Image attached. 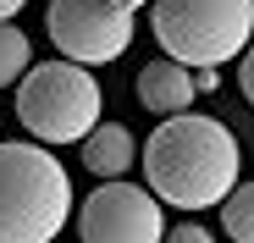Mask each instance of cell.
<instances>
[{"instance_id": "cell-9", "label": "cell", "mask_w": 254, "mask_h": 243, "mask_svg": "<svg viewBox=\"0 0 254 243\" xmlns=\"http://www.w3.org/2000/svg\"><path fill=\"white\" fill-rule=\"evenodd\" d=\"M33 66V39L17 22H0V89H17Z\"/></svg>"}, {"instance_id": "cell-7", "label": "cell", "mask_w": 254, "mask_h": 243, "mask_svg": "<svg viewBox=\"0 0 254 243\" xmlns=\"http://www.w3.org/2000/svg\"><path fill=\"white\" fill-rule=\"evenodd\" d=\"M193 100H199V89H193V72L188 66H177V61H149L144 72H138V105L149 111V116H188L193 111Z\"/></svg>"}, {"instance_id": "cell-4", "label": "cell", "mask_w": 254, "mask_h": 243, "mask_svg": "<svg viewBox=\"0 0 254 243\" xmlns=\"http://www.w3.org/2000/svg\"><path fill=\"white\" fill-rule=\"evenodd\" d=\"M100 111H105V89L89 66H72V61H33L28 77L17 83V122L28 144H83L100 127Z\"/></svg>"}, {"instance_id": "cell-6", "label": "cell", "mask_w": 254, "mask_h": 243, "mask_svg": "<svg viewBox=\"0 0 254 243\" xmlns=\"http://www.w3.org/2000/svg\"><path fill=\"white\" fill-rule=\"evenodd\" d=\"M83 243H166L160 199L138 182H100L77 210Z\"/></svg>"}, {"instance_id": "cell-2", "label": "cell", "mask_w": 254, "mask_h": 243, "mask_svg": "<svg viewBox=\"0 0 254 243\" xmlns=\"http://www.w3.org/2000/svg\"><path fill=\"white\" fill-rule=\"evenodd\" d=\"M72 216V172L45 144L0 138V243H56Z\"/></svg>"}, {"instance_id": "cell-5", "label": "cell", "mask_w": 254, "mask_h": 243, "mask_svg": "<svg viewBox=\"0 0 254 243\" xmlns=\"http://www.w3.org/2000/svg\"><path fill=\"white\" fill-rule=\"evenodd\" d=\"M45 33L72 66H111L133 45V11L111 6V0H50Z\"/></svg>"}, {"instance_id": "cell-8", "label": "cell", "mask_w": 254, "mask_h": 243, "mask_svg": "<svg viewBox=\"0 0 254 243\" xmlns=\"http://www.w3.org/2000/svg\"><path fill=\"white\" fill-rule=\"evenodd\" d=\"M138 160V138L127 122H100V127L83 138V172H94L100 182H122Z\"/></svg>"}, {"instance_id": "cell-1", "label": "cell", "mask_w": 254, "mask_h": 243, "mask_svg": "<svg viewBox=\"0 0 254 243\" xmlns=\"http://www.w3.org/2000/svg\"><path fill=\"white\" fill-rule=\"evenodd\" d=\"M144 160V188L172 210H216L227 193L243 182V149L227 122L216 116H166L138 149Z\"/></svg>"}, {"instance_id": "cell-12", "label": "cell", "mask_w": 254, "mask_h": 243, "mask_svg": "<svg viewBox=\"0 0 254 243\" xmlns=\"http://www.w3.org/2000/svg\"><path fill=\"white\" fill-rule=\"evenodd\" d=\"M238 89H243V100L254 105V45L238 56Z\"/></svg>"}, {"instance_id": "cell-15", "label": "cell", "mask_w": 254, "mask_h": 243, "mask_svg": "<svg viewBox=\"0 0 254 243\" xmlns=\"http://www.w3.org/2000/svg\"><path fill=\"white\" fill-rule=\"evenodd\" d=\"M111 6H122V11H138V6H155V0H111Z\"/></svg>"}, {"instance_id": "cell-14", "label": "cell", "mask_w": 254, "mask_h": 243, "mask_svg": "<svg viewBox=\"0 0 254 243\" xmlns=\"http://www.w3.org/2000/svg\"><path fill=\"white\" fill-rule=\"evenodd\" d=\"M22 6H28V0H0V22H11V17L22 11Z\"/></svg>"}, {"instance_id": "cell-3", "label": "cell", "mask_w": 254, "mask_h": 243, "mask_svg": "<svg viewBox=\"0 0 254 243\" xmlns=\"http://www.w3.org/2000/svg\"><path fill=\"white\" fill-rule=\"evenodd\" d=\"M149 33L166 50V61L188 72H221L254 45V0H155Z\"/></svg>"}, {"instance_id": "cell-10", "label": "cell", "mask_w": 254, "mask_h": 243, "mask_svg": "<svg viewBox=\"0 0 254 243\" xmlns=\"http://www.w3.org/2000/svg\"><path fill=\"white\" fill-rule=\"evenodd\" d=\"M221 232L232 243H254V182H238L221 205Z\"/></svg>"}, {"instance_id": "cell-11", "label": "cell", "mask_w": 254, "mask_h": 243, "mask_svg": "<svg viewBox=\"0 0 254 243\" xmlns=\"http://www.w3.org/2000/svg\"><path fill=\"white\" fill-rule=\"evenodd\" d=\"M166 243H216V238H210V227H199V221H177L172 232H166Z\"/></svg>"}, {"instance_id": "cell-13", "label": "cell", "mask_w": 254, "mask_h": 243, "mask_svg": "<svg viewBox=\"0 0 254 243\" xmlns=\"http://www.w3.org/2000/svg\"><path fill=\"white\" fill-rule=\"evenodd\" d=\"M193 89H199V94H216V89H221V72H216V66L193 72Z\"/></svg>"}]
</instances>
